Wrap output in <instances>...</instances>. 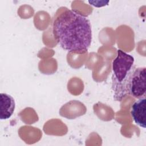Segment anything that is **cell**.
<instances>
[{
    "mask_svg": "<svg viewBox=\"0 0 146 146\" xmlns=\"http://www.w3.org/2000/svg\"><path fill=\"white\" fill-rule=\"evenodd\" d=\"M52 34L56 42L68 51L86 52L92 42V29L90 20L80 13L66 9L55 19Z\"/></svg>",
    "mask_w": 146,
    "mask_h": 146,
    "instance_id": "obj_1",
    "label": "cell"
},
{
    "mask_svg": "<svg viewBox=\"0 0 146 146\" xmlns=\"http://www.w3.org/2000/svg\"><path fill=\"white\" fill-rule=\"evenodd\" d=\"M146 68L135 67L128 84V95L137 99L145 98Z\"/></svg>",
    "mask_w": 146,
    "mask_h": 146,
    "instance_id": "obj_3",
    "label": "cell"
},
{
    "mask_svg": "<svg viewBox=\"0 0 146 146\" xmlns=\"http://www.w3.org/2000/svg\"><path fill=\"white\" fill-rule=\"evenodd\" d=\"M134 58L119 49L117 56L112 62V88L113 99L121 101L123 98L128 95V84L135 68Z\"/></svg>",
    "mask_w": 146,
    "mask_h": 146,
    "instance_id": "obj_2",
    "label": "cell"
},
{
    "mask_svg": "<svg viewBox=\"0 0 146 146\" xmlns=\"http://www.w3.org/2000/svg\"><path fill=\"white\" fill-rule=\"evenodd\" d=\"M145 98L138 99L132 106L131 115L135 123L140 127L145 128Z\"/></svg>",
    "mask_w": 146,
    "mask_h": 146,
    "instance_id": "obj_4",
    "label": "cell"
},
{
    "mask_svg": "<svg viewBox=\"0 0 146 146\" xmlns=\"http://www.w3.org/2000/svg\"><path fill=\"white\" fill-rule=\"evenodd\" d=\"M1 120L9 119L14 113L15 108V103L14 98L6 93H1Z\"/></svg>",
    "mask_w": 146,
    "mask_h": 146,
    "instance_id": "obj_5",
    "label": "cell"
}]
</instances>
